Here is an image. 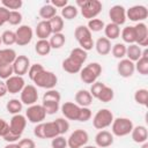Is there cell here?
<instances>
[{"label": "cell", "instance_id": "obj_1", "mask_svg": "<svg viewBox=\"0 0 148 148\" xmlns=\"http://www.w3.org/2000/svg\"><path fill=\"white\" fill-rule=\"evenodd\" d=\"M27 126V118L25 116L18 113L14 114L9 121V133L3 138V140L8 143H15L18 139H21L24 130Z\"/></svg>", "mask_w": 148, "mask_h": 148}, {"label": "cell", "instance_id": "obj_2", "mask_svg": "<svg viewBox=\"0 0 148 148\" xmlns=\"http://www.w3.org/2000/svg\"><path fill=\"white\" fill-rule=\"evenodd\" d=\"M76 6L80 7L81 14L87 20L96 18V16L102 12V2L98 0H77Z\"/></svg>", "mask_w": 148, "mask_h": 148}, {"label": "cell", "instance_id": "obj_3", "mask_svg": "<svg viewBox=\"0 0 148 148\" xmlns=\"http://www.w3.org/2000/svg\"><path fill=\"white\" fill-rule=\"evenodd\" d=\"M102 74V66L98 62H90L80 71V79L83 83L92 84Z\"/></svg>", "mask_w": 148, "mask_h": 148}, {"label": "cell", "instance_id": "obj_4", "mask_svg": "<svg viewBox=\"0 0 148 148\" xmlns=\"http://www.w3.org/2000/svg\"><path fill=\"white\" fill-rule=\"evenodd\" d=\"M74 37L77 40L80 47L84 51H89L92 50L95 42L92 39L91 36V31L87 28V25H79L76 27L75 31H74Z\"/></svg>", "mask_w": 148, "mask_h": 148}, {"label": "cell", "instance_id": "obj_5", "mask_svg": "<svg viewBox=\"0 0 148 148\" xmlns=\"http://www.w3.org/2000/svg\"><path fill=\"white\" fill-rule=\"evenodd\" d=\"M133 127H134L133 121L130 118L118 117V118H114L111 124V133H112V135L120 136V138L126 136V135L131 134Z\"/></svg>", "mask_w": 148, "mask_h": 148}, {"label": "cell", "instance_id": "obj_6", "mask_svg": "<svg viewBox=\"0 0 148 148\" xmlns=\"http://www.w3.org/2000/svg\"><path fill=\"white\" fill-rule=\"evenodd\" d=\"M32 82L39 87V88H43V89H46V90H50V89H54V87L57 86L58 83V77L57 75L51 72V71H42L38 75L35 76V79L32 80Z\"/></svg>", "mask_w": 148, "mask_h": 148}, {"label": "cell", "instance_id": "obj_7", "mask_svg": "<svg viewBox=\"0 0 148 148\" xmlns=\"http://www.w3.org/2000/svg\"><path fill=\"white\" fill-rule=\"evenodd\" d=\"M113 119H114L113 113L109 109H101L95 113V116L92 118V125L95 128H97L99 131L105 130L106 127L111 126Z\"/></svg>", "mask_w": 148, "mask_h": 148}, {"label": "cell", "instance_id": "obj_8", "mask_svg": "<svg viewBox=\"0 0 148 148\" xmlns=\"http://www.w3.org/2000/svg\"><path fill=\"white\" fill-rule=\"evenodd\" d=\"M89 135L84 130H75L71 133L67 139V147L69 148H82L88 143Z\"/></svg>", "mask_w": 148, "mask_h": 148}, {"label": "cell", "instance_id": "obj_9", "mask_svg": "<svg viewBox=\"0 0 148 148\" xmlns=\"http://www.w3.org/2000/svg\"><path fill=\"white\" fill-rule=\"evenodd\" d=\"M46 112L42 104H34L28 106L25 111V118L32 124H39L45 120Z\"/></svg>", "mask_w": 148, "mask_h": 148}, {"label": "cell", "instance_id": "obj_10", "mask_svg": "<svg viewBox=\"0 0 148 148\" xmlns=\"http://www.w3.org/2000/svg\"><path fill=\"white\" fill-rule=\"evenodd\" d=\"M148 17V9L146 6L142 5H135L130 7L126 10V18H128L132 22H143Z\"/></svg>", "mask_w": 148, "mask_h": 148}, {"label": "cell", "instance_id": "obj_11", "mask_svg": "<svg viewBox=\"0 0 148 148\" xmlns=\"http://www.w3.org/2000/svg\"><path fill=\"white\" fill-rule=\"evenodd\" d=\"M20 95H21L20 101L24 105L30 106V105H34V104L37 103L38 91H37V88L34 84H25L24 88L22 89V91L20 92Z\"/></svg>", "mask_w": 148, "mask_h": 148}, {"label": "cell", "instance_id": "obj_12", "mask_svg": "<svg viewBox=\"0 0 148 148\" xmlns=\"http://www.w3.org/2000/svg\"><path fill=\"white\" fill-rule=\"evenodd\" d=\"M15 35H16V44L18 46H25L32 40L34 31L31 27L27 24H22L16 29Z\"/></svg>", "mask_w": 148, "mask_h": 148}, {"label": "cell", "instance_id": "obj_13", "mask_svg": "<svg viewBox=\"0 0 148 148\" xmlns=\"http://www.w3.org/2000/svg\"><path fill=\"white\" fill-rule=\"evenodd\" d=\"M109 17L111 20V23H114L117 25H123L126 22V9L121 5H114L109 10Z\"/></svg>", "mask_w": 148, "mask_h": 148}, {"label": "cell", "instance_id": "obj_14", "mask_svg": "<svg viewBox=\"0 0 148 148\" xmlns=\"http://www.w3.org/2000/svg\"><path fill=\"white\" fill-rule=\"evenodd\" d=\"M29 67H30V60L27 56H23V54L17 56L13 62L14 74L18 76H23L24 74H27L29 71Z\"/></svg>", "mask_w": 148, "mask_h": 148}, {"label": "cell", "instance_id": "obj_15", "mask_svg": "<svg viewBox=\"0 0 148 148\" xmlns=\"http://www.w3.org/2000/svg\"><path fill=\"white\" fill-rule=\"evenodd\" d=\"M135 30V44L139 45L140 47L143 46L146 47L148 45V28L147 24L143 22L136 23L134 25Z\"/></svg>", "mask_w": 148, "mask_h": 148}, {"label": "cell", "instance_id": "obj_16", "mask_svg": "<svg viewBox=\"0 0 148 148\" xmlns=\"http://www.w3.org/2000/svg\"><path fill=\"white\" fill-rule=\"evenodd\" d=\"M61 113L67 120H77L80 113V106L74 102H65L61 106Z\"/></svg>", "mask_w": 148, "mask_h": 148}, {"label": "cell", "instance_id": "obj_17", "mask_svg": "<svg viewBox=\"0 0 148 148\" xmlns=\"http://www.w3.org/2000/svg\"><path fill=\"white\" fill-rule=\"evenodd\" d=\"M6 87H7V91L9 94H18L22 91V89L25 86L24 79L23 76H18V75H13L9 79H7L5 81Z\"/></svg>", "mask_w": 148, "mask_h": 148}, {"label": "cell", "instance_id": "obj_18", "mask_svg": "<svg viewBox=\"0 0 148 148\" xmlns=\"http://www.w3.org/2000/svg\"><path fill=\"white\" fill-rule=\"evenodd\" d=\"M117 72H118V74L121 77H125V79L131 77L134 74V72H135L134 62L131 61V60H128L127 58L121 59L118 62V65H117Z\"/></svg>", "mask_w": 148, "mask_h": 148}, {"label": "cell", "instance_id": "obj_19", "mask_svg": "<svg viewBox=\"0 0 148 148\" xmlns=\"http://www.w3.org/2000/svg\"><path fill=\"white\" fill-rule=\"evenodd\" d=\"M95 143L98 148H106L113 143V135L106 130H101L95 135Z\"/></svg>", "mask_w": 148, "mask_h": 148}, {"label": "cell", "instance_id": "obj_20", "mask_svg": "<svg viewBox=\"0 0 148 148\" xmlns=\"http://www.w3.org/2000/svg\"><path fill=\"white\" fill-rule=\"evenodd\" d=\"M131 136H132V140L135 143L147 142V139H148V130L143 125L134 126L133 130H132V132H131Z\"/></svg>", "mask_w": 148, "mask_h": 148}, {"label": "cell", "instance_id": "obj_21", "mask_svg": "<svg viewBox=\"0 0 148 148\" xmlns=\"http://www.w3.org/2000/svg\"><path fill=\"white\" fill-rule=\"evenodd\" d=\"M75 103L80 108H89L92 104V96L86 89H80L75 94Z\"/></svg>", "mask_w": 148, "mask_h": 148}, {"label": "cell", "instance_id": "obj_22", "mask_svg": "<svg viewBox=\"0 0 148 148\" xmlns=\"http://www.w3.org/2000/svg\"><path fill=\"white\" fill-rule=\"evenodd\" d=\"M35 32H36V36L38 37V39H47L49 37H51L52 30H51V25H50L49 21L42 20L40 22H38Z\"/></svg>", "mask_w": 148, "mask_h": 148}, {"label": "cell", "instance_id": "obj_23", "mask_svg": "<svg viewBox=\"0 0 148 148\" xmlns=\"http://www.w3.org/2000/svg\"><path fill=\"white\" fill-rule=\"evenodd\" d=\"M94 46H95L97 53L101 54V56H106V54H109V53L111 52V47H112L111 40H109V39L105 38V37H99V38L96 40V43H95Z\"/></svg>", "mask_w": 148, "mask_h": 148}, {"label": "cell", "instance_id": "obj_24", "mask_svg": "<svg viewBox=\"0 0 148 148\" xmlns=\"http://www.w3.org/2000/svg\"><path fill=\"white\" fill-rule=\"evenodd\" d=\"M17 54L13 49H2L0 50V66L3 65H13Z\"/></svg>", "mask_w": 148, "mask_h": 148}, {"label": "cell", "instance_id": "obj_25", "mask_svg": "<svg viewBox=\"0 0 148 148\" xmlns=\"http://www.w3.org/2000/svg\"><path fill=\"white\" fill-rule=\"evenodd\" d=\"M82 68V65L79 64L77 61H75L74 59L72 58H66L64 61H62V69L69 74H76V73H80Z\"/></svg>", "mask_w": 148, "mask_h": 148}, {"label": "cell", "instance_id": "obj_26", "mask_svg": "<svg viewBox=\"0 0 148 148\" xmlns=\"http://www.w3.org/2000/svg\"><path fill=\"white\" fill-rule=\"evenodd\" d=\"M141 54H142V50L139 45L131 44V45L126 46V57H127L128 60H131L133 62H136L141 58Z\"/></svg>", "mask_w": 148, "mask_h": 148}, {"label": "cell", "instance_id": "obj_27", "mask_svg": "<svg viewBox=\"0 0 148 148\" xmlns=\"http://www.w3.org/2000/svg\"><path fill=\"white\" fill-rule=\"evenodd\" d=\"M120 36H121V39H123L124 43H127L128 45L135 44V30H134V25L125 27L120 31Z\"/></svg>", "mask_w": 148, "mask_h": 148}, {"label": "cell", "instance_id": "obj_28", "mask_svg": "<svg viewBox=\"0 0 148 148\" xmlns=\"http://www.w3.org/2000/svg\"><path fill=\"white\" fill-rule=\"evenodd\" d=\"M104 34H105V38H108L109 40L117 39L120 36V27L110 22L104 27Z\"/></svg>", "mask_w": 148, "mask_h": 148}, {"label": "cell", "instance_id": "obj_29", "mask_svg": "<svg viewBox=\"0 0 148 148\" xmlns=\"http://www.w3.org/2000/svg\"><path fill=\"white\" fill-rule=\"evenodd\" d=\"M39 16L44 20V21H49L51 20L53 16L57 15V9L51 5V3H45L44 6H42L39 8V12H38Z\"/></svg>", "mask_w": 148, "mask_h": 148}, {"label": "cell", "instance_id": "obj_30", "mask_svg": "<svg viewBox=\"0 0 148 148\" xmlns=\"http://www.w3.org/2000/svg\"><path fill=\"white\" fill-rule=\"evenodd\" d=\"M51 45L49 43L47 39H38L37 43L35 44V51L38 56H47L50 52H51Z\"/></svg>", "mask_w": 148, "mask_h": 148}, {"label": "cell", "instance_id": "obj_31", "mask_svg": "<svg viewBox=\"0 0 148 148\" xmlns=\"http://www.w3.org/2000/svg\"><path fill=\"white\" fill-rule=\"evenodd\" d=\"M69 58L74 59V60L77 61L79 64L83 65V64L87 61V59H88V53H87V51L82 50L81 47H75V49H73V50L71 51Z\"/></svg>", "mask_w": 148, "mask_h": 148}, {"label": "cell", "instance_id": "obj_32", "mask_svg": "<svg viewBox=\"0 0 148 148\" xmlns=\"http://www.w3.org/2000/svg\"><path fill=\"white\" fill-rule=\"evenodd\" d=\"M49 43L51 45V49H60L66 43V37H65V35L62 32L52 34L50 39H49Z\"/></svg>", "mask_w": 148, "mask_h": 148}, {"label": "cell", "instance_id": "obj_33", "mask_svg": "<svg viewBox=\"0 0 148 148\" xmlns=\"http://www.w3.org/2000/svg\"><path fill=\"white\" fill-rule=\"evenodd\" d=\"M22 108H23V104L20 99L17 98H12L7 102L6 104V109L9 113H12L13 116L14 114H18L21 111H22Z\"/></svg>", "mask_w": 148, "mask_h": 148}, {"label": "cell", "instance_id": "obj_34", "mask_svg": "<svg viewBox=\"0 0 148 148\" xmlns=\"http://www.w3.org/2000/svg\"><path fill=\"white\" fill-rule=\"evenodd\" d=\"M59 135L57 125L54 124V121H47L44 123V136L45 139H53L56 136Z\"/></svg>", "mask_w": 148, "mask_h": 148}, {"label": "cell", "instance_id": "obj_35", "mask_svg": "<svg viewBox=\"0 0 148 148\" xmlns=\"http://www.w3.org/2000/svg\"><path fill=\"white\" fill-rule=\"evenodd\" d=\"M49 23L51 25V30L52 34H59L64 29V18L60 15H56L53 16L51 20H49Z\"/></svg>", "mask_w": 148, "mask_h": 148}, {"label": "cell", "instance_id": "obj_36", "mask_svg": "<svg viewBox=\"0 0 148 148\" xmlns=\"http://www.w3.org/2000/svg\"><path fill=\"white\" fill-rule=\"evenodd\" d=\"M113 97H114V91H113V89H112L111 87H108V86L105 84L104 88L101 90V92H99L97 99L101 101L102 103H109V102H111V101L113 99Z\"/></svg>", "mask_w": 148, "mask_h": 148}, {"label": "cell", "instance_id": "obj_37", "mask_svg": "<svg viewBox=\"0 0 148 148\" xmlns=\"http://www.w3.org/2000/svg\"><path fill=\"white\" fill-rule=\"evenodd\" d=\"M79 14V9L76 6H73V5H67L66 7H64L61 9V17L65 18V20H73Z\"/></svg>", "mask_w": 148, "mask_h": 148}, {"label": "cell", "instance_id": "obj_38", "mask_svg": "<svg viewBox=\"0 0 148 148\" xmlns=\"http://www.w3.org/2000/svg\"><path fill=\"white\" fill-rule=\"evenodd\" d=\"M134 101L142 106H147L148 105V90L145 88L138 89L134 92Z\"/></svg>", "mask_w": 148, "mask_h": 148}, {"label": "cell", "instance_id": "obj_39", "mask_svg": "<svg viewBox=\"0 0 148 148\" xmlns=\"http://www.w3.org/2000/svg\"><path fill=\"white\" fill-rule=\"evenodd\" d=\"M112 56L117 59H124L126 57V45L124 43H116L111 47Z\"/></svg>", "mask_w": 148, "mask_h": 148}, {"label": "cell", "instance_id": "obj_40", "mask_svg": "<svg viewBox=\"0 0 148 148\" xmlns=\"http://www.w3.org/2000/svg\"><path fill=\"white\" fill-rule=\"evenodd\" d=\"M135 71L139 72L141 75L148 74V57H141L136 62H134Z\"/></svg>", "mask_w": 148, "mask_h": 148}, {"label": "cell", "instance_id": "obj_41", "mask_svg": "<svg viewBox=\"0 0 148 148\" xmlns=\"http://www.w3.org/2000/svg\"><path fill=\"white\" fill-rule=\"evenodd\" d=\"M1 40L7 46H10L13 44H16V35H15V31L5 30L2 32V35H1Z\"/></svg>", "mask_w": 148, "mask_h": 148}, {"label": "cell", "instance_id": "obj_42", "mask_svg": "<svg viewBox=\"0 0 148 148\" xmlns=\"http://www.w3.org/2000/svg\"><path fill=\"white\" fill-rule=\"evenodd\" d=\"M60 99H61V96L59 91L56 89L46 90V92H44L43 95V102H59L60 103Z\"/></svg>", "mask_w": 148, "mask_h": 148}, {"label": "cell", "instance_id": "obj_43", "mask_svg": "<svg viewBox=\"0 0 148 148\" xmlns=\"http://www.w3.org/2000/svg\"><path fill=\"white\" fill-rule=\"evenodd\" d=\"M105 27L104 22L99 18H92V20H89L88 21V24H87V28L91 31V32H98L101 30H103Z\"/></svg>", "mask_w": 148, "mask_h": 148}, {"label": "cell", "instance_id": "obj_44", "mask_svg": "<svg viewBox=\"0 0 148 148\" xmlns=\"http://www.w3.org/2000/svg\"><path fill=\"white\" fill-rule=\"evenodd\" d=\"M0 3L8 10H17L22 7L23 1L22 0H1Z\"/></svg>", "mask_w": 148, "mask_h": 148}, {"label": "cell", "instance_id": "obj_45", "mask_svg": "<svg viewBox=\"0 0 148 148\" xmlns=\"http://www.w3.org/2000/svg\"><path fill=\"white\" fill-rule=\"evenodd\" d=\"M53 121H54V124L57 125L59 135H64L65 133L68 132V130H69V123H68L67 119H65V118H57V119L53 120Z\"/></svg>", "mask_w": 148, "mask_h": 148}, {"label": "cell", "instance_id": "obj_46", "mask_svg": "<svg viewBox=\"0 0 148 148\" xmlns=\"http://www.w3.org/2000/svg\"><path fill=\"white\" fill-rule=\"evenodd\" d=\"M42 105H43L46 114H54L56 112H58V110L60 108L59 102H43Z\"/></svg>", "mask_w": 148, "mask_h": 148}, {"label": "cell", "instance_id": "obj_47", "mask_svg": "<svg viewBox=\"0 0 148 148\" xmlns=\"http://www.w3.org/2000/svg\"><path fill=\"white\" fill-rule=\"evenodd\" d=\"M22 22V14L18 10H9L8 23L12 25H20Z\"/></svg>", "mask_w": 148, "mask_h": 148}, {"label": "cell", "instance_id": "obj_48", "mask_svg": "<svg viewBox=\"0 0 148 148\" xmlns=\"http://www.w3.org/2000/svg\"><path fill=\"white\" fill-rule=\"evenodd\" d=\"M14 71H13V65H3L0 66V80H7L10 76H13Z\"/></svg>", "mask_w": 148, "mask_h": 148}, {"label": "cell", "instance_id": "obj_49", "mask_svg": "<svg viewBox=\"0 0 148 148\" xmlns=\"http://www.w3.org/2000/svg\"><path fill=\"white\" fill-rule=\"evenodd\" d=\"M45 68L43 67V65H40V64H34V65H30V67H29V71H28V76H29V79L32 81L34 79H35V76L36 75H38L42 71H44Z\"/></svg>", "mask_w": 148, "mask_h": 148}, {"label": "cell", "instance_id": "obj_50", "mask_svg": "<svg viewBox=\"0 0 148 148\" xmlns=\"http://www.w3.org/2000/svg\"><path fill=\"white\" fill-rule=\"evenodd\" d=\"M51 146L52 148H67V139H65L62 135H58L52 139Z\"/></svg>", "mask_w": 148, "mask_h": 148}, {"label": "cell", "instance_id": "obj_51", "mask_svg": "<svg viewBox=\"0 0 148 148\" xmlns=\"http://www.w3.org/2000/svg\"><path fill=\"white\" fill-rule=\"evenodd\" d=\"M104 86H105V83L99 82V81H96L95 83L91 84L89 92H90V95L92 96V98H97V97H98V95H99L101 90L104 88Z\"/></svg>", "mask_w": 148, "mask_h": 148}, {"label": "cell", "instance_id": "obj_52", "mask_svg": "<svg viewBox=\"0 0 148 148\" xmlns=\"http://www.w3.org/2000/svg\"><path fill=\"white\" fill-rule=\"evenodd\" d=\"M92 113H91V110L89 108H81L80 109V113H79V118H77V121H81V123H86L88 121L90 118H91Z\"/></svg>", "mask_w": 148, "mask_h": 148}, {"label": "cell", "instance_id": "obj_53", "mask_svg": "<svg viewBox=\"0 0 148 148\" xmlns=\"http://www.w3.org/2000/svg\"><path fill=\"white\" fill-rule=\"evenodd\" d=\"M8 17H9V10L3 6H0V27H2L5 23L8 22Z\"/></svg>", "mask_w": 148, "mask_h": 148}, {"label": "cell", "instance_id": "obj_54", "mask_svg": "<svg viewBox=\"0 0 148 148\" xmlns=\"http://www.w3.org/2000/svg\"><path fill=\"white\" fill-rule=\"evenodd\" d=\"M9 133V123H7L5 119L0 118V136L5 138Z\"/></svg>", "mask_w": 148, "mask_h": 148}, {"label": "cell", "instance_id": "obj_55", "mask_svg": "<svg viewBox=\"0 0 148 148\" xmlns=\"http://www.w3.org/2000/svg\"><path fill=\"white\" fill-rule=\"evenodd\" d=\"M34 134L38 139H45V136H44V121L36 124V126L34 128Z\"/></svg>", "mask_w": 148, "mask_h": 148}, {"label": "cell", "instance_id": "obj_56", "mask_svg": "<svg viewBox=\"0 0 148 148\" xmlns=\"http://www.w3.org/2000/svg\"><path fill=\"white\" fill-rule=\"evenodd\" d=\"M18 147L20 148H36V145H35V141L31 140V139H21L18 141Z\"/></svg>", "mask_w": 148, "mask_h": 148}, {"label": "cell", "instance_id": "obj_57", "mask_svg": "<svg viewBox=\"0 0 148 148\" xmlns=\"http://www.w3.org/2000/svg\"><path fill=\"white\" fill-rule=\"evenodd\" d=\"M50 3H51L56 9H57V8L62 9L64 7H66V6L68 5V1H67V0H51Z\"/></svg>", "mask_w": 148, "mask_h": 148}, {"label": "cell", "instance_id": "obj_58", "mask_svg": "<svg viewBox=\"0 0 148 148\" xmlns=\"http://www.w3.org/2000/svg\"><path fill=\"white\" fill-rule=\"evenodd\" d=\"M7 92H8V91H7V87H6L5 81H3V80H0V97L6 96Z\"/></svg>", "mask_w": 148, "mask_h": 148}, {"label": "cell", "instance_id": "obj_59", "mask_svg": "<svg viewBox=\"0 0 148 148\" xmlns=\"http://www.w3.org/2000/svg\"><path fill=\"white\" fill-rule=\"evenodd\" d=\"M3 148H20V147H18L17 143H8V145H6Z\"/></svg>", "mask_w": 148, "mask_h": 148}, {"label": "cell", "instance_id": "obj_60", "mask_svg": "<svg viewBox=\"0 0 148 148\" xmlns=\"http://www.w3.org/2000/svg\"><path fill=\"white\" fill-rule=\"evenodd\" d=\"M142 146H141V148H148V142H143V143H141Z\"/></svg>", "mask_w": 148, "mask_h": 148}, {"label": "cell", "instance_id": "obj_61", "mask_svg": "<svg viewBox=\"0 0 148 148\" xmlns=\"http://www.w3.org/2000/svg\"><path fill=\"white\" fill-rule=\"evenodd\" d=\"M82 148H98V147H96V146H87V145H86V146H83Z\"/></svg>", "mask_w": 148, "mask_h": 148}, {"label": "cell", "instance_id": "obj_62", "mask_svg": "<svg viewBox=\"0 0 148 148\" xmlns=\"http://www.w3.org/2000/svg\"><path fill=\"white\" fill-rule=\"evenodd\" d=\"M2 44V40H1V35H0V45Z\"/></svg>", "mask_w": 148, "mask_h": 148}]
</instances>
